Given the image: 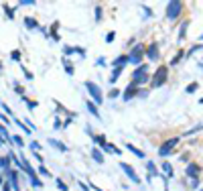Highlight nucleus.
I'll return each mask as SVG.
<instances>
[{
  "mask_svg": "<svg viewBox=\"0 0 203 191\" xmlns=\"http://www.w3.org/2000/svg\"><path fill=\"white\" fill-rule=\"evenodd\" d=\"M79 187H81V191H89V187H88V185H83V183H79Z\"/></svg>",
  "mask_w": 203,
  "mask_h": 191,
  "instance_id": "79ce46f5",
  "label": "nucleus"
},
{
  "mask_svg": "<svg viewBox=\"0 0 203 191\" xmlns=\"http://www.w3.org/2000/svg\"><path fill=\"white\" fill-rule=\"evenodd\" d=\"M138 94H140V92L136 90V85H128L126 92H124V100H132V98H134V96H138Z\"/></svg>",
  "mask_w": 203,
  "mask_h": 191,
  "instance_id": "9d476101",
  "label": "nucleus"
},
{
  "mask_svg": "<svg viewBox=\"0 0 203 191\" xmlns=\"http://www.w3.org/2000/svg\"><path fill=\"white\" fill-rule=\"evenodd\" d=\"M177 145H179V138H177V136H175V138H169V140H165L161 146H158V155H161V157H169L171 150L175 149Z\"/></svg>",
  "mask_w": 203,
  "mask_h": 191,
  "instance_id": "20e7f679",
  "label": "nucleus"
},
{
  "mask_svg": "<svg viewBox=\"0 0 203 191\" xmlns=\"http://www.w3.org/2000/svg\"><path fill=\"white\" fill-rule=\"evenodd\" d=\"M181 8H183V2H169L167 4V19H177L181 14Z\"/></svg>",
  "mask_w": 203,
  "mask_h": 191,
  "instance_id": "423d86ee",
  "label": "nucleus"
},
{
  "mask_svg": "<svg viewBox=\"0 0 203 191\" xmlns=\"http://www.w3.org/2000/svg\"><path fill=\"white\" fill-rule=\"evenodd\" d=\"M2 145H6V140H4V136L0 134V146H2Z\"/></svg>",
  "mask_w": 203,
  "mask_h": 191,
  "instance_id": "37998d69",
  "label": "nucleus"
},
{
  "mask_svg": "<svg viewBox=\"0 0 203 191\" xmlns=\"http://www.w3.org/2000/svg\"><path fill=\"white\" fill-rule=\"evenodd\" d=\"M92 138L98 142V145H102V146H106V145H108V142H106V136H102V134H93Z\"/></svg>",
  "mask_w": 203,
  "mask_h": 191,
  "instance_id": "393cba45",
  "label": "nucleus"
},
{
  "mask_svg": "<svg viewBox=\"0 0 203 191\" xmlns=\"http://www.w3.org/2000/svg\"><path fill=\"white\" fill-rule=\"evenodd\" d=\"M187 25H189V20H185L183 25H181V33H179V41H183L185 39V31H187Z\"/></svg>",
  "mask_w": 203,
  "mask_h": 191,
  "instance_id": "a878e982",
  "label": "nucleus"
},
{
  "mask_svg": "<svg viewBox=\"0 0 203 191\" xmlns=\"http://www.w3.org/2000/svg\"><path fill=\"white\" fill-rule=\"evenodd\" d=\"M146 57H148L150 61H157V59H158V45L154 41L146 47Z\"/></svg>",
  "mask_w": 203,
  "mask_h": 191,
  "instance_id": "6e6552de",
  "label": "nucleus"
},
{
  "mask_svg": "<svg viewBox=\"0 0 203 191\" xmlns=\"http://www.w3.org/2000/svg\"><path fill=\"white\" fill-rule=\"evenodd\" d=\"M120 167H122V171L126 173V175L130 177V179L134 181L136 185H140V183H142V181H140V177L136 175V173H134V169H132V167H130V165H128V163H120Z\"/></svg>",
  "mask_w": 203,
  "mask_h": 191,
  "instance_id": "0eeeda50",
  "label": "nucleus"
},
{
  "mask_svg": "<svg viewBox=\"0 0 203 191\" xmlns=\"http://www.w3.org/2000/svg\"><path fill=\"white\" fill-rule=\"evenodd\" d=\"M49 142H51V145L55 146V149H59V150H61V153H63V150H67V146L63 145V142H57V140H55V138H49Z\"/></svg>",
  "mask_w": 203,
  "mask_h": 191,
  "instance_id": "4be33fe9",
  "label": "nucleus"
},
{
  "mask_svg": "<svg viewBox=\"0 0 203 191\" xmlns=\"http://www.w3.org/2000/svg\"><path fill=\"white\" fill-rule=\"evenodd\" d=\"M31 149H33V150H37V153H39V149H41V145H39L37 140H31Z\"/></svg>",
  "mask_w": 203,
  "mask_h": 191,
  "instance_id": "4c0bfd02",
  "label": "nucleus"
},
{
  "mask_svg": "<svg viewBox=\"0 0 203 191\" xmlns=\"http://www.w3.org/2000/svg\"><path fill=\"white\" fill-rule=\"evenodd\" d=\"M24 27L31 29V31H33V29H41V27H39V23L33 19V16H24Z\"/></svg>",
  "mask_w": 203,
  "mask_h": 191,
  "instance_id": "ddd939ff",
  "label": "nucleus"
},
{
  "mask_svg": "<svg viewBox=\"0 0 203 191\" xmlns=\"http://www.w3.org/2000/svg\"><path fill=\"white\" fill-rule=\"evenodd\" d=\"M120 73H122V67H116L114 71H112V77H110V84H116V79L120 77Z\"/></svg>",
  "mask_w": 203,
  "mask_h": 191,
  "instance_id": "412c9836",
  "label": "nucleus"
},
{
  "mask_svg": "<svg viewBox=\"0 0 203 191\" xmlns=\"http://www.w3.org/2000/svg\"><path fill=\"white\" fill-rule=\"evenodd\" d=\"M10 57H12V61H19V63H20V51H19V49L10 51Z\"/></svg>",
  "mask_w": 203,
  "mask_h": 191,
  "instance_id": "cd10ccee",
  "label": "nucleus"
},
{
  "mask_svg": "<svg viewBox=\"0 0 203 191\" xmlns=\"http://www.w3.org/2000/svg\"><path fill=\"white\" fill-rule=\"evenodd\" d=\"M4 185V177H2V173H0V187Z\"/></svg>",
  "mask_w": 203,
  "mask_h": 191,
  "instance_id": "c03bdc74",
  "label": "nucleus"
},
{
  "mask_svg": "<svg viewBox=\"0 0 203 191\" xmlns=\"http://www.w3.org/2000/svg\"><path fill=\"white\" fill-rule=\"evenodd\" d=\"M0 104H2V102H0Z\"/></svg>",
  "mask_w": 203,
  "mask_h": 191,
  "instance_id": "de8ad7c7",
  "label": "nucleus"
},
{
  "mask_svg": "<svg viewBox=\"0 0 203 191\" xmlns=\"http://www.w3.org/2000/svg\"><path fill=\"white\" fill-rule=\"evenodd\" d=\"M201 41H203V35H201Z\"/></svg>",
  "mask_w": 203,
  "mask_h": 191,
  "instance_id": "49530a36",
  "label": "nucleus"
},
{
  "mask_svg": "<svg viewBox=\"0 0 203 191\" xmlns=\"http://www.w3.org/2000/svg\"><path fill=\"white\" fill-rule=\"evenodd\" d=\"M120 92H118V90H110V98H116V96H118Z\"/></svg>",
  "mask_w": 203,
  "mask_h": 191,
  "instance_id": "a19ab883",
  "label": "nucleus"
},
{
  "mask_svg": "<svg viewBox=\"0 0 203 191\" xmlns=\"http://www.w3.org/2000/svg\"><path fill=\"white\" fill-rule=\"evenodd\" d=\"M14 90H16V94H20V96H24V88L20 84H14Z\"/></svg>",
  "mask_w": 203,
  "mask_h": 191,
  "instance_id": "f704fd0d",
  "label": "nucleus"
},
{
  "mask_svg": "<svg viewBox=\"0 0 203 191\" xmlns=\"http://www.w3.org/2000/svg\"><path fill=\"white\" fill-rule=\"evenodd\" d=\"M114 37H116V33H114V31H110V33L106 35V43H112V41H114Z\"/></svg>",
  "mask_w": 203,
  "mask_h": 191,
  "instance_id": "72a5a7b5",
  "label": "nucleus"
},
{
  "mask_svg": "<svg viewBox=\"0 0 203 191\" xmlns=\"http://www.w3.org/2000/svg\"><path fill=\"white\" fill-rule=\"evenodd\" d=\"M85 106H88V110H89V112H92V114H93V116H96V118H100V112H98V108H96V106H93V102H92V100H89V102H88V104H85Z\"/></svg>",
  "mask_w": 203,
  "mask_h": 191,
  "instance_id": "6ab92c4d",
  "label": "nucleus"
},
{
  "mask_svg": "<svg viewBox=\"0 0 203 191\" xmlns=\"http://www.w3.org/2000/svg\"><path fill=\"white\" fill-rule=\"evenodd\" d=\"M12 142H14V145L19 146V149H23V146H24V140H23V136H19V134H14V136H12Z\"/></svg>",
  "mask_w": 203,
  "mask_h": 191,
  "instance_id": "b1692460",
  "label": "nucleus"
},
{
  "mask_svg": "<svg viewBox=\"0 0 203 191\" xmlns=\"http://www.w3.org/2000/svg\"><path fill=\"white\" fill-rule=\"evenodd\" d=\"M85 88H88L89 96L93 98V104H96V106H100V104L104 102V96H102V92H100V88H98L93 81H85Z\"/></svg>",
  "mask_w": 203,
  "mask_h": 191,
  "instance_id": "7ed1b4c3",
  "label": "nucleus"
},
{
  "mask_svg": "<svg viewBox=\"0 0 203 191\" xmlns=\"http://www.w3.org/2000/svg\"><path fill=\"white\" fill-rule=\"evenodd\" d=\"M20 6H33V4H35V0H20Z\"/></svg>",
  "mask_w": 203,
  "mask_h": 191,
  "instance_id": "c9c22d12",
  "label": "nucleus"
},
{
  "mask_svg": "<svg viewBox=\"0 0 203 191\" xmlns=\"http://www.w3.org/2000/svg\"><path fill=\"white\" fill-rule=\"evenodd\" d=\"M92 157L96 159V163H100V165L104 163V155H102V150H100V149H93V150H92Z\"/></svg>",
  "mask_w": 203,
  "mask_h": 191,
  "instance_id": "dca6fc26",
  "label": "nucleus"
},
{
  "mask_svg": "<svg viewBox=\"0 0 203 191\" xmlns=\"http://www.w3.org/2000/svg\"><path fill=\"white\" fill-rule=\"evenodd\" d=\"M0 71H2V63H0Z\"/></svg>",
  "mask_w": 203,
  "mask_h": 191,
  "instance_id": "a18cd8bd",
  "label": "nucleus"
},
{
  "mask_svg": "<svg viewBox=\"0 0 203 191\" xmlns=\"http://www.w3.org/2000/svg\"><path fill=\"white\" fill-rule=\"evenodd\" d=\"M187 175H189V177H193V179H197V175H199V165L191 163V165L187 167Z\"/></svg>",
  "mask_w": 203,
  "mask_h": 191,
  "instance_id": "9b49d317",
  "label": "nucleus"
},
{
  "mask_svg": "<svg viewBox=\"0 0 203 191\" xmlns=\"http://www.w3.org/2000/svg\"><path fill=\"white\" fill-rule=\"evenodd\" d=\"M146 71H148V67H146L144 63L138 65L136 71L132 73V81H130V85H136V88H138V85H142L144 81H148V73H146Z\"/></svg>",
  "mask_w": 203,
  "mask_h": 191,
  "instance_id": "f257e3e1",
  "label": "nucleus"
},
{
  "mask_svg": "<svg viewBox=\"0 0 203 191\" xmlns=\"http://www.w3.org/2000/svg\"><path fill=\"white\" fill-rule=\"evenodd\" d=\"M39 175H43V177H51V173L47 171L45 165H41V167H39Z\"/></svg>",
  "mask_w": 203,
  "mask_h": 191,
  "instance_id": "c85d7f7f",
  "label": "nucleus"
},
{
  "mask_svg": "<svg viewBox=\"0 0 203 191\" xmlns=\"http://www.w3.org/2000/svg\"><path fill=\"white\" fill-rule=\"evenodd\" d=\"M148 171L152 173V175H158V171H157V167H154V163H150V161H148Z\"/></svg>",
  "mask_w": 203,
  "mask_h": 191,
  "instance_id": "473e14b6",
  "label": "nucleus"
},
{
  "mask_svg": "<svg viewBox=\"0 0 203 191\" xmlns=\"http://www.w3.org/2000/svg\"><path fill=\"white\" fill-rule=\"evenodd\" d=\"M165 81H167V67L161 65V67L154 71V75H152V88H158V85H163Z\"/></svg>",
  "mask_w": 203,
  "mask_h": 191,
  "instance_id": "39448f33",
  "label": "nucleus"
},
{
  "mask_svg": "<svg viewBox=\"0 0 203 191\" xmlns=\"http://www.w3.org/2000/svg\"><path fill=\"white\" fill-rule=\"evenodd\" d=\"M197 85H199V84H197V81H193V84H189V85H187V92H189V94H193V92H195V90H197Z\"/></svg>",
  "mask_w": 203,
  "mask_h": 191,
  "instance_id": "2f4dec72",
  "label": "nucleus"
},
{
  "mask_svg": "<svg viewBox=\"0 0 203 191\" xmlns=\"http://www.w3.org/2000/svg\"><path fill=\"white\" fill-rule=\"evenodd\" d=\"M8 169H12L10 167V157H8V155H4V157H0V173L8 171Z\"/></svg>",
  "mask_w": 203,
  "mask_h": 191,
  "instance_id": "1a4fd4ad",
  "label": "nucleus"
},
{
  "mask_svg": "<svg viewBox=\"0 0 203 191\" xmlns=\"http://www.w3.org/2000/svg\"><path fill=\"white\" fill-rule=\"evenodd\" d=\"M57 29H59V23H53L51 25V39H53V41H61V39H59V35H57Z\"/></svg>",
  "mask_w": 203,
  "mask_h": 191,
  "instance_id": "2eb2a0df",
  "label": "nucleus"
},
{
  "mask_svg": "<svg viewBox=\"0 0 203 191\" xmlns=\"http://www.w3.org/2000/svg\"><path fill=\"white\" fill-rule=\"evenodd\" d=\"M128 61H130V57H128V55H120L116 61H112V65H114V67H124Z\"/></svg>",
  "mask_w": 203,
  "mask_h": 191,
  "instance_id": "f8f14e48",
  "label": "nucleus"
},
{
  "mask_svg": "<svg viewBox=\"0 0 203 191\" xmlns=\"http://www.w3.org/2000/svg\"><path fill=\"white\" fill-rule=\"evenodd\" d=\"M55 181H57V187H59V191H69V187H67L65 183H63L61 179H55Z\"/></svg>",
  "mask_w": 203,
  "mask_h": 191,
  "instance_id": "7c9ffc66",
  "label": "nucleus"
},
{
  "mask_svg": "<svg viewBox=\"0 0 203 191\" xmlns=\"http://www.w3.org/2000/svg\"><path fill=\"white\" fill-rule=\"evenodd\" d=\"M2 8H4V14H6V19L14 20V8H10V4H2Z\"/></svg>",
  "mask_w": 203,
  "mask_h": 191,
  "instance_id": "4468645a",
  "label": "nucleus"
},
{
  "mask_svg": "<svg viewBox=\"0 0 203 191\" xmlns=\"http://www.w3.org/2000/svg\"><path fill=\"white\" fill-rule=\"evenodd\" d=\"M181 57H183V53H177L175 57L171 59V63H173V65H175V63H179V61H181Z\"/></svg>",
  "mask_w": 203,
  "mask_h": 191,
  "instance_id": "e433bc0d",
  "label": "nucleus"
},
{
  "mask_svg": "<svg viewBox=\"0 0 203 191\" xmlns=\"http://www.w3.org/2000/svg\"><path fill=\"white\" fill-rule=\"evenodd\" d=\"M163 171H165V175H167V177H173V167H171L169 163L163 165Z\"/></svg>",
  "mask_w": 203,
  "mask_h": 191,
  "instance_id": "bb28decb",
  "label": "nucleus"
},
{
  "mask_svg": "<svg viewBox=\"0 0 203 191\" xmlns=\"http://www.w3.org/2000/svg\"><path fill=\"white\" fill-rule=\"evenodd\" d=\"M23 100L27 102L29 110H35V108H37V100H31V98H27V96H23Z\"/></svg>",
  "mask_w": 203,
  "mask_h": 191,
  "instance_id": "5701e85b",
  "label": "nucleus"
},
{
  "mask_svg": "<svg viewBox=\"0 0 203 191\" xmlns=\"http://www.w3.org/2000/svg\"><path fill=\"white\" fill-rule=\"evenodd\" d=\"M61 63H63V67H65V71H67V75H73V65L67 61L65 57H61Z\"/></svg>",
  "mask_w": 203,
  "mask_h": 191,
  "instance_id": "a211bd4d",
  "label": "nucleus"
},
{
  "mask_svg": "<svg viewBox=\"0 0 203 191\" xmlns=\"http://www.w3.org/2000/svg\"><path fill=\"white\" fill-rule=\"evenodd\" d=\"M96 19H98V20L102 19V6H96Z\"/></svg>",
  "mask_w": 203,
  "mask_h": 191,
  "instance_id": "ea45409f",
  "label": "nucleus"
},
{
  "mask_svg": "<svg viewBox=\"0 0 203 191\" xmlns=\"http://www.w3.org/2000/svg\"><path fill=\"white\" fill-rule=\"evenodd\" d=\"M104 150H106V153H114V155H120V149H118V146H114V145H110V142H108V145L104 146Z\"/></svg>",
  "mask_w": 203,
  "mask_h": 191,
  "instance_id": "aec40b11",
  "label": "nucleus"
},
{
  "mask_svg": "<svg viewBox=\"0 0 203 191\" xmlns=\"http://www.w3.org/2000/svg\"><path fill=\"white\" fill-rule=\"evenodd\" d=\"M10 187H12V183H10V181H4V185H2V191H10Z\"/></svg>",
  "mask_w": 203,
  "mask_h": 191,
  "instance_id": "58836bf2",
  "label": "nucleus"
},
{
  "mask_svg": "<svg viewBox=\"0 0 203 191\" xmlns=\"http://www.w3.org/2000/svg\"><path fill=\"white\" fill-rule=\"evenodd\" d=\"M20 69H23V73H24V77H27V79H29V81H31V79H33V77H35V75H33V73H31V71H29V69H27V67H24V65H20Z\"/></svg>",
  "mask_w": 203,
  "mask_h": 191,
  "instance_id": "c756f323",
  "label": "nucleus"
},
{
  "mask_svg": "<svg viewBox=\"0 0 203 191\" xmlns=\"http://www.w3.org/2000/svg\"><path fill=\"white\" fill-rule=\"evenodd\" d=\"M126 149H128V150H132V153H134V155H136L138 159H144V153H142L140 149H136L134 145H126Z\"/></svg>",
  "mask_w": 203,
  "mask_h": 191,
  "instance_id": "f3484780",
  "label": "nucleus"
},
{
  "mask_svg": "<svg viewBox=\"0 0 203 191\" xmlns=\"http://www.w3.org/2000/svg\"><path fill=\"white\" fill-rule=\"evenodd\" d=\"M144 55H146V47L142 45V43H138V45L132 47V51L128 53V57H130V61H132V63H140Z\"/></svg>",
  "mask_w": 203,
  "mask_h": 191,
  "instance_id": "f03ea898",
  "label": "nucleus"
}]
</instances>
